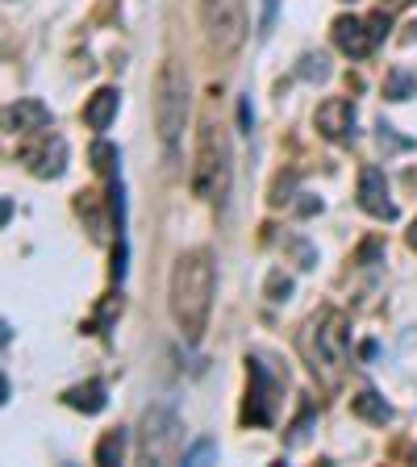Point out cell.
Returning <instances> with one entry per match:
<instances>
[{"mask_svg": "<svg viewBox=\"0 0 417 467\" xmlns=\"http://www.w3.org/2000/svg\"><path fill=\"white\" fill-rule=\"evenodd\" d=\"M213 293H218V272H213L208 250H184L171 263L167 309H171V322L188 342H200V334H205L208 313H213Z\"/></svg>", "mask_w": 417, "mask_h": 467, "instance_id": "1", "label": "cell"}, {"mask_svg": "<svg viewBox=\"0 0 417 467\" xmlns=\"http://www.w3.org/2000/svg\"><path fill=\"white\" fill-rule=\"evenodd\" d=\"M234 184V163H230V138L213 117L200 121L197 130V151H192V192L200 201L226 205Z\"/></svg>", "mask_w": 417, "mask_h": 467, "instance_id": "2", "label": "cell"}, {"mask_svg": "<svg viewBox=\"0 0 417 467\" xmlns=\"http://www.w3.org/2000/svg\"><path fill=\"white\" fill-rule=\"evenodd\" d=\"M188 121V76L176 59H163L154 71V134L163 151H176L180 134Z\"/></svg>", "mask_w": 417, "mask_h": 467, "instance_id": "3", "label": "cell"}, {"mask_svg": "<svg viewBox=\"0 0 417 467\" xmlns=\"http://www.w3.org/2000/svg\"><path fill=\"white\" fill-rule=\"evenodd\" d=\"M200 30L218 59H234L246 42V0H200Z\"/></svg>", "mask_w": 417, "mask_h": 467, "instance_id": "4", "label": "cell"}, {"mask_svg": "<svg viewBox=\"0 0 417 467\" xmlns=\"http://www.w3.org/2000/svg\"><path fill=\"white\" fill-rule=\"evenodd\" d=\"M184 455V425L171 409H151L143 417V459L146 463H176Z\"/></svg>", "mask_w": 417, "mask_h": 467, "instance_id": "5", "label": "cell"}, {"mask_svg": "<svg viewBox=\"0 0 417 467\" xmlns=\"http://www.w3.org/2000/svg\"><path fill=\"white\" fill-rule=\"evenodd\" d=\"M17 159H22L25 172L38 175V180H55L67 167V142L59 138V134H38V142H30V146L17 151Z\"/></svg>", "mask_w": 417, "mask_h": 467, "instance_id": "6", "label": "cell"}, {"mask_svg": "<svg viewBox=\"0 0 417 467\" xmlns=\"http://www.w3.org/2000/svg\"><path fill=\"white\" fill-rule=\"evenodd\" d=\"M246 376H251V388H246V409H242V422L246 425H267L275 413V380L267 376L264 359H246Z\"/></svg>", "mask_w": 417, "mask_h": 467, "instance_id": "7", "label": "cell"}, {"mask_svg": "<svg viewBox=\"0 0 417 467\" xmlns=\"http://www.w3.org/2000/svg\"><path fill=\"white\" fill-rule=\"evenodd\" d=\"M318 330V355L326 363H347V350H351V322L342 309H326L321 322H313Z\"/></svg>", "mask_w": 417, "mask_h": 467, "instance_id": "8", "label": "cell"}, {"mask_svg": "<svg viewBox=\"0 0 417 467\" xmlns=\"http://www.w3.org/2000/svg\"><path fill=\"white\" fill-rule=\"evenodd\" d=\"M359 205L380 221H396V205L388 201V180L380 167H363L359 172Z\"/></svg>", "mask_w": 417, "mask_h": 467, "instance_id": "9", "label": "cell"}, {"mask_svg": "<svg viewBox=\"0 0 417 467\" xmlns=\"http://www.w3.org/2000/svg\"><path fill=\"white\" fill-rule=\"evenodd\" d=\"M355 130V105L347 97H329L318 105V134L329 142H342L351 138Z\"/></svg>", "mask_w": 417, "mask_h": 467, "instance_id": "10", "label": "cell"}, {"mask_svg": "<svg viewBox=\"0 0 417 467\" xmlns=\"http://www.w3.org/2000/svg\"><path fill=\"white\" fill-rule=\"evenodd\" d=\"M329 33H334V46H338L342 55H351V59H367L372 55V46H375L367 22H359V17H338Z\"/></svg>", "mask_w": 417, "mask_h": 467, "instance_id": "11", "label": "cell"}, {"mask_svg": "<svg viewBox=\"0 0 417 467\" xmlns=\"http://www.w3.org/2000/svg\"><path fill=\"white\" fill-rule=\"evenodd\" d=\"M5 121H9V130H17V134H42L46 126H51V109H46L42 100L22 97L17 105H9Z\"/></svg>", "mask_w": 417, "mask_h": 467, "instance_id": "12", "label": "cell"}, {"mask_svg": "<svg viewBox=\"0 0 417 467\" xmlns=\"http://www.w3.org/2000/svg\"><path fill=\"white\" fill-rule=\"evenodd\" d=\"M117 105H121V92L117 88H97L84 105V121H88V130H109L113 117H117Z\"/></svg>", "mask_w": 417, "mask_h": 467, "instance_id": "13", "label": "cell"}, {"mask_svg": "<svg viewBox=\"0 0 417 467\" xmlns=\"http://www.w3.org/2000/svg\"><path fill=\"white\" fill-rule=\"evenodd\" d=\"M351 413L359 417V422H372V425H388V422H393V405H388L375 388H363L359 397H351Z\"/></svg>", "mask_w": 417, "mask_h": 467, "instance_id": "14", "label": "cell"}, {"mask_svg": "<svg viewBox=\"0 0 417 467\" xmlns=\"http://www.w3.org/2000/svg\"><path fill=\"white\" fill-rule=\"evenodd\" d=\"M63 401L71 405V409H79V413H100L109 397H105V384H100V380H88V384H76V388H67Z\"/></svg>", "mask_w": 417, "mask_h": 467, "instance_id": "15", "label": "cell"}, {"mask_svg": "<svg viewBox=\"0 0 417 467\" xmlns=\"http://www.w3.org/2000/svg\"><path fill=\"white\" fill-rule=\"evenodd\" d=\"M385 97L388 100H409V97H417V79L409 76L405 67H393L385 76Z\"/></svg>", "mask_w": 417, "mask_h": 467, "instance_id": "16", "label": "cell"}, {"mask_svg": "<svg viewBox=\"0 0 417 467\" xmlns=\"http://www.w3.org/2000/svg\"><path fill=\"white\" fill-rule=\"evenodd\" d=\"M125 459V430H109V434L97 443V463L100 467H113Z\"/></svg>", "mask_w": 417, "mask_h": 467, "instance_id": "17", "label": "cell"}, {"mask_svg": "<svg viewBox=\"0 0 417 467\" xmlns=\"http://www.w3.org/2000/svg\"><path fill=\"white\" fill-rule=\"evenodd\" d=\"M88 159H92V172L109 175L113 163H117V146H113V142H105V138H97V142H92V151H88Z\"/></svg>", "mask_w": 417, "mask_h": 467, "instance_id": "18", "label": "cell"}, {"mask_svg": "<svg viewBox=\"0 0 417 467\" xmlns=\"http://www.w3.org/2000/svg\"><path fill=\"white\" fill-rule=\"evenodd\" d=\"M288 296H292V276H284V272H272V276H267V301L284 304Z\"/></svg>", "mask_w": 417, "mask_h": 467, "instance_id": "19", "label": "cell"}, {"mask_svg": "<svg viewBox=\"0 0 417 467\" xmlns=\"http://www.w3.org/2000/svg\"><path fill=\"white\" fill-rule=\"evenodd\" d=\"M208 459H218V443L213 438H200L192 451H184V463H208Z\"/></svg>", "mask_w": 417, "mask_h": 467, "instance_id": "20", "label": "cell"}, {"mask_svg": "<svg viewBox=\"0 0 417 467\" xmlns=\"http://www.w3.org/2000/svg\"><path fill=\"white\" fill-rule=\"evenodd\" d=\"M363 22H367V30H372L375 42H385V38H388V25H393V22H388V9L372 13V17H363Z\"/></svg>", "mask_w": 417, "mask_h": 467, "instance_id": "21", "label": "cell"}, {"mask_svg": "<svg viewBox=\"0 0 417 467\" xmlns=\"http://www.w3.org/2000/svg\"><path fill=\"white\" fill-rule=\"evenodd\" d=\"M301 63H305L301 71H305L309 79H326V76H329V67H326V59H321V55H305Z\"/></svg>", "mask_w": 417, "mask_h": 467, "instance_id": "22", "label": "cell"}, {"mask_svg": "<svg viewBox=\"0 0 417 467\" xmlns=\"http://www.w3.org/2000/svg\"><path fill=\"white\" fill-rule=\"evenodd\" d=\"M380 250H385V247H380V238H367V242L359 247V255H355V263H372Z\"/></svg>", "mask_w": 417, "mask_h": 467, "instance_id": "23", "label": "cell"}, {"mask_svg": "<svg viewBox=\"0 0 417 467\" xmlns=\"http://www.w3.org/2000/svg\"><path fill=\"white\" fill-rule=\"evenodd\" d=\"M238 121H242V130L251 134V121H255V113H251V100H242V105H238Z\"/></svg>", "mask_w": 417, "mask_h": 467, "instance_id": "24", "label": "cell"}, {"mask_svg": "<svg viewBox=\"0 0 417 467\" xmlns=\"http://www.w3.org/2000/svg\"><path fill=\"white\" fill-rule=\"evenodd\" d=\"M272 22H275V0H264V33L272 30Z\"/></svg>", "mask_w": 417, "mask_h": 467, "instance_id": "25", "label": "cell"}, {"mask_svg": "<svg viewBox=\"0 0 417 467\" xmlns=\"http://www.w3.org/2000/svg\"><path fill=\"white\" fill-rule=\"evenodd\" d=\"M413 0H380V9H388V13H396V9H409Z\"/></svg>", "mask_w": 417, "mask_h": 467, "instance_id": "26", "label": "cell"}, {"mask_svg": "<svg viewBox=\"0 0 417 467\" xmlns=\"http://www.w3.org/2000/svg\"><path fill=\"white\" fill-rule=\"evenodd\" d=\"M0 218H5V226L13 221V201H9V196H5V205H0Z\"/></svg>", "mask_w": 417, "mask_h": 467, "instance_id": "27", "label": "cell"}, {"mask_svg": "<svg viewBox=\"0 0 417 467\" xmlns=\"http://www.w3.org/2000/svg\"><path fill=\"white\" fill-rule=\"evenodd\" d=\"M405 238H409V247L417 250V221H413V226H409V234H405Z\"/></svg>", "mask_w": 417, "mask_h": 467, "instance_id": "28", "label": "cell"}]
</instances>
